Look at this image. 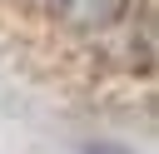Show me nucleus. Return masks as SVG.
<instances>
[{"label": "nucleus", "instance_id": "obj_1", "mask_svg": "<svg viewBox=\"0 0 159 154\" xmlns=\"http://www.w3.org/2000/svg\"><path fill=\"white\" fill-rule=\"evenodd\" d=\"M40 5L75 35H104L124 25V15L134 10V0H40Z\"/></svg>", "mask_w": 159, "mask_h": 154}]
</instances>
